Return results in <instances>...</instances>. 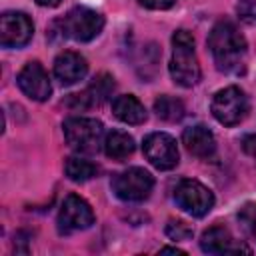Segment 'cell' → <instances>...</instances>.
Here are the masks:
<instances>
[{
	"label": "cell",
	"instance_id": "9a60e30c",
	"mask_svg": "<svg viewBox=\"0 0 256 256\" xmlns=\"http://www.w3.org/2000/svg\"><path fill=\"white\" fill-rule=\"evenodd\" d=\"M112 112H114V116L118 120H122L126 124H142V122H146V108L132 94L118 96L112 102Z\"/></svg>",
	"mask_w": 256,
	"mask_h": 256
},
{
	"label": "cell",
	"instance_id": "7402d4cb",
	"mask_svg": "<svg viewBox=\"0 0 256 256\" xmlns=\"http://www.w3.org/2000/svg\"><path fill=\"white\" fill-rule=\"evenodd\" d=\"M238 18L246 24H256V0H240L236 6Z\"/></svg>",
	"mask_w": 256,
	"mask_h": 256
},
{
	"label": "cell",
	"instance_id": "ba28073f",
	"mask_svg": "<svg viewBox=\"0 0 256 256\" xmlns=\"http://www.w3.org/2000/svg\"><path fill=\"white\" fill-rule=\"evenodd\" d=\"M94 224V212L90 204L78 194H68L58 212V230L60 234H70L76 230H86Z\"/></svg>",
	"mask_w": 256,
	"mask_h": 256
},
{
	"label": "cell",
	"instance_id": "e0dca14e",
	"mask_svg": "<svg viewBox=\"0 0 256 256\" xmlns=\"http://www.w3.org/2000/svg\"><path fill=\"white\" fill-rule=\"evenodd\" d=\"M112 90H114V78L110 74H98L92 80V84L84 90V96H86L88 104L94 106V104H102L104 100H108Z\"/></svg>",
	"mask_w": 256,
	"mask_h": 256
},
{
	"label": "cell",
	"instance_id": "277c9868",
	"mask_svg": "<svg viewBox=\"0 0 256 256\" xmlns=\"http://www.w3.org/2000/svg\"><path fill=\"white\" fill-rule=\"evenodd\" d=\"M154 188V178L148 170L144 168H128L120 174L114 176L112 180V190L120 200L126 202H142L150 196Z\"/></svg>",
	"mask_w": 256,
	"mask_h": 256
},
{
	"label": "cell",
	"instance_id": "2e32d148",
	"mask_svg": "<svg viewBox=\"0 0 256 256\" xmlns=\"http://www.w3.org/2000/svg\"><path fill=\"white\" fill-rule=\"evenodd\" d=\"M104 152L112 160H124L134 152V138L128 132L122 130H112L104 138Z\"/></svg>",
	"mask_w": 256,
	"mask_h": 256
},
{
	"label": "cell",
	"instance_id": "4fadbf2b",
	"mask_svg": "<svg viewBox=\"0 0 256 256\" xmlns=\"http://www.w3.org/2000/svg\"><path fill=\"white\" fill-rule=\"evenodd\" d=\"M86 72H88V62L78 52L66 50V52L58 54L54 60V76L64 86L76 84L78 80H82L86 76Z\"/></svg>",
	"mask_w": 256,
	"mask_h": 256
},
{
	"label": "cell",
	"instance_id": "30bf717a",
	"mask_svg": "<svg viewBox=\"0 0 256 256\" xmlns=\"http://www.w3.org/2000/svg\"><path fill=\"white\" fill-rule=\"evenodd\" d=\"M34 24L24 12H4L0 16V44L4 48H22L32 40Z\"/></svg>",
	"mask_w": 256,
	"mask_h": 256
},
{
	"label": "cell",
	"instance_id": "ffe728a7",
	"mask_svg": "<svg viewBox=\"0 0 256 256\" xmlns=\"http://www.w3.org/2000/svg\"><path fill=\"white\" fill-rule=\"evenodd\" d=\"M238 220L244 232L256 240V202H248L238 210Z\"/></svg>",
	"mask_w": 256,
	"mask_h": 256
},
{
	"label": "cell",
	"instance_id": "5bb4252c",
	"mask_svg": "<svg viewBox=\"0 0 256 256\" xmlns=\"http://www.w3.org/2000/svg\"><path fill=\"white\" fill-rule=\"evenodd\" d=\"M182 142H184L186 150L190 154H194L196 158L208 160L216 152L214 134L206 126H190V128H186L184 134H182Z\"/></svg>",
	"mask_w": 256,
	"mask_h": 256
},
{
	"label": "cell",
	"instance_id": "3957f363",
	"mask_svg": "<svg viewBox=\"0 0 256 256\" xmlns=\"http://www.w3.org/2000/svg\"><path fill=\"white\" fill-rule=\"evenodd\" d=\"M64 138L68 142L70 148L78 150V152H98V148L104 144L102 134H104V126L100 120L96 118H68L64 122Z\"/></svg>",
	"mask_w": 256,
	"mask_h": 256
},
{
	"label": "cell",
	"instance_id": "5b68a950",
	"mask_svg": "<svg viewBox=\"0 0 256 256\" xmlns=\"http://www.w3.org/2000/svg\"><path fill=\"white\" fill-rule=\"evenodd\" d=\"M102 28H104V16L84 6L72 8L62 20V32L76 42H88L96 38L102 32Z\"/></svg>",
	"mask_w": 256,
	"mask_h": 256
},
{
	"label": "cell",
	"instance_id": "603a6c76",
	"mask_svg": "<svg viewBox=\"0 0 256 256\" xmlns=\"http://www.w3.org/2000/svg\"><path fill=\"white\" fill-rule=\"evenodd\" d=\"M140 6L150 8V10H166L174 4V0H138Z\"/></svg>",
	"mask_w": 256,
	"mask_h": 256
},
{
	"label": "cell",
	"instance_id": "44dd1931",
	"mask_svg": "<svg viewBox=\"0 0 256 256\" xmlns=\"http://www.w3.org/2000/svg\"><path fill=\"white\" fill-rule=\"evenodd\" d=\"M192 234H194L192 228H190L186 222H182V220H170V222L166 224V236H168L170 240H174V242L190 240Z\"/></svg>",
	"mask_w": 256,
	"mask_h": 256
},
{
	"label": "cell",
	"instance_id": "ac0fdd59",
	"mask_svg": "<svg viewBox=\"0 0 256 256\" xmlns=\"http://www.w3.org/2000/svg\"><path fill=\"white\" fill-rule=\"evenodd\" d=\"M154 112L166 122H178L184 116V104L174 96H158L154 102Z\"/></svg>",
	"mask_w": 256,
	"mask_h": 256
},
{
	"label": "cell",
	"instance_id": "7c38bea8",
	"mask_svg": "<svg viewBox=\"0 0 256 256\" xmlns=\"http://www.w3.org/2000/svg\"><path fill=\"white\" fill-rule=\"evenodd\" d=\"M200 248L208 254H228V252H250V248H246L244 244L236 242L230 234L228 228L216 224L210 226L208 230H204L202 238H200Z\"/></svg>",
	"mask_w": 256,
	"mask_h": 256
},
{
	"label": "cell",
	"instance_id": "d4e9b609",
	"mask_svg": "<svg viewBox=\"0 0 256 256\" xmlns=\"http://www.w3.org/2000/svg\"><path fill=\"white\" fill-rule=\"evenodd\" d=\"M40 6H48V8H54V6H58L62 0H36Z\"/></svg>",
	"mask_w": 256,
	"mask_h": 256
},
{
	"label": "cell",
	"instance_id": "cb8c5ba5",
	"mask_svg": "<svg viewBox=\"0 0 256 256\" xmlns=\"http://www.w3.org/2000/svg\"><path fill=\"white\" fill-rule=\"evenodd\" d=\"M242 148H244V152H248V154H256V134L246 136V138L242 140Z\"/></svg>",
	"mask_w": 256,
	"mask_h": 256
},
{
	"label": "cell",
	"instance_id": "52a82bcc",
	"mask_svg": "<svg viewBox=\"0 0 256 256\" xmlns=\"http://www.w3.org/2000/svg\"><path fill=\"white\" fill-rule=\"evenodd\" d=\"M174 200L184 212H188L196 218L206 216L214 206V194L202 182L190 180V178L178 182V186L174 190Z\"/></svg>",
	"mask_w": 256,
	"mask_h": 256
},
{
	"label": "cell",
	"instance_id": "484cf974",
	"mask_svg": "<svg viewBox=\"0 0 256 256\" xmlns=\"http://www.w3.org/2000/svg\"><path fill=\"white\" fill-rule=\"evenodd\" d=\"M160 252H172V254H184L182 250H178V248H162Z\"/></svg>",
	"mask_w": 256,
	"mask_h": 256
},
{
	"label": "cell",
	"instance_id": "8992f818",
	"mask_svg": "<svg viewBox=\"0 0 256 256\" xmlns=\"http://www.w3.org/2000/svg\"><path fill=\"white\" fill-rule=\"evenodd\" d=\"M212 114L224 126H236L248 114V98L238 86H228L214 94Z\"/></svg>",
	"mask_w": 256,
	"mask_h": 256
},
{
	"label": "cell",
	"instance_id": "6da1fadb",
	"mask_svg": "<svg viewBox=\"0 0 256 256\" xmlns=\"http://www.w3.org/2000/svg\"><path fill=\"white\" fill-rule=\"evenodd\" d=\"M208 48L214 56L218 70L228 74H240L246 66V40L230 20H220L210 36Z\"/></svg>",
	"mask_w": 256,
	"mask_h": 256
},
{
	"label": "cell",
	"instance_id": "8fae6325",
	"mask_svg": "<svg viewBox=\"0 0 256 256\" xmlns=\"http://www.w3.org/2000/svg\"><path fill=\"white\" fill-rule=\"evenodd\" d=\"M18 86H20V90L28 98H32L36 102H44L52 94L48 72L42 68L40 62H28L20 70V74H18Z\"/></svg>",
	"mask_w": 256,
	"mask_h": 256
},
{
	"label": "cell",
	"instance_id": "d6986e66",
	"mask_svg": "<svg viewBox=\"0 0 256 256\" xmlns=\"http://www.w3.org/2000/svg\"><path fill=\"white\" fill-rule=\"evenodd\" d=\"M64 168H66V176L70 180H74V182H86V180L94 178L96 172H98V168L90 160L80 158V156H70L66 160V166Z\"/></svg>",
	"mask_w": 256,
	"mask_h": 256
},
{
	"label": "cell",
	"instance_id": "9c48e42d",
	"mask_svg": "<svg viewBox=\"0 0 256 256\" xmlns=\"http://www.w3.org/2000/svg\"><path fill=\"white\" fill-rule=\"evenodd\" d=\"M144 156L158 170H172L178 164V146L176 140L166 132H152L144 138L142 144Z\"/></svg>",
	"mask_w": 256,
	"mask_h": 256
},
{
	"label": "cell",
	"instance_id": "7a4b0ae2",
	"mask_svg": "<svg viewBox=\"0 0 256 256\" xmlns=\"http://www.w3.org/2000/svg\"><path fill=\"white\" fill-rule=\"evenodd\" d=\"M172 80L190 88L200 80V64L194 50V36L188 30H176L172 36V60H170Z\"/></svg>",
	"mask_w": 256,
	"mask_h": 256
}]
</instances>
